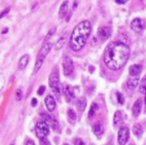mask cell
Instances as JSON below:
<instances>
[{
  "instance_id": "ab89813d",
  "label": "cell",
  "mask_w": 146,
  "mask_h": 145,
  "mask_svg": "<svg viewBox=\"0 0 146 145\" xmlns=\"http://www.w3.org/2000/svg\"><path fill=\"white\" fill-rule=\"evenodd\" d=\"M131 145H134V144H131Z\"/></svg>"
},
{
  "instance_id": "ac0fdd59",
  "label": "cell",
  "mask_w": 146,
  "mask_h": 145,
  "mask_svg": "<svg viewBox=\"0 0 146 145\" xmlns=\"http://www.w3.org/2000/svg\"><path fill=\"white\" fill-rule=\"evenodd\" d=\"M29 63V56L28 55H25L20 59V62H19V69L20 70H24L27 67V65Z\"/></svg>"
},
{
  "instance_id": "7c38bea8",
  "label": "cell",
  "mask_w": 146,
  "mask_h": 145,
  "mask_svg": "<svg viewBox=\"0 0 146 145\" xmlns=\"http://www.w3.org/2000/svg\"><path fill=\"white\" fill-rule=\"evenodd\" d=\"M141 110H142V100H141V99H138V100H136V102L133 105V108H132L134 116L138 117L141 113Z\"/></svg>"
},
{
  "instance_id": "484cf974",
  "label": "cell",
  "mask_w": 146,
  "mask_h": 145,
  "mask_svg": "<svg viewBox=\"0 0 146 145\" xmlns=\"http://www.w3.org/2000/svg\"><path fill=\"white\" fill-rule=\"evenodd\" d=\"M24 95H23V91H22V88H18L16 91V100L17 101H21L22 99H23Z\"/></svg>"
},
{
  "instance_id": "83f0119b",
  "label": "cell",
  "mask_w": 146,
  "mask_h": 145,
  "mask_svg": "<svg viewBox=\"0 0 146 145\" xmlns=\"http://www.w3.org/2000/svg\"><path fill=\"white\" fill-rule=\"evenodd\" d=\"M9 9H11V7H7V8H6V9H4V11H3L2 13H0V19L3 18V17H4V16H6V15H7V13H9Z\"/></svg>"
},
{
  "instance_id": "603a6c76",
  "label": "cell",
  "mask_w": 146,
  "mask_h": 145,
  "mask_svg": "<svg viewBox=\"0 0 146 145\" xmlns=\"http://www.w3.org/2000/svg\"><path fill=\"white\" fill-rule=\"evenodd\" d=\"M98 109H99V105H98V104L97 103L92 104V106H91V108H90V111H89V117L93 116V115L98 111Z\"/></svg>"
},
{
  "instance_id": "d4e9b609",
  "label": "cell",
  "mask_w": 146,
  "mask_h": 145,
  "mask_svg": "<svg viewBox=\"0 0 146 145\" xmlns=\"http://www.w3.org/2000/svg\"><path fill=\"white\" fill-rule=\"evenodd\" d=\"M67 113H68V117L70 118V120H72V122H74V120H75V119H76V113H75V111H74L73 109L69 108V109H68Z\"/></svg>"
},
{
  "instance_id": "3957f363",
  "label": "cell",
  "mask_w": 146,
  "mask_h": 145,
  "mask_svg": "<svg viewBox=\"0 0 146 145\" xmlns=\"http://www.w3.org/2000/svg\"><path fill=\"white\" fill-rule=\"evenodd\" d=\"M50 49H52V43L50 42H45L42 47L40 49V52L37 56V59H36V62H35V66H34V73H37L38 72V70L41 68V65L44 61L45 57L47 56V54L50 53Z\"/></svg>"
},
{
  "instance_id": "cb8c5ba5",
  "label": "cell",
  "mask_w": 146,
  "mask_h": 145,
  "mask_svg": "<svg viewBox=\"0 0 146 145\" xmlns=\"http://www.w3.org/2000/svg\"><path fill=\"white\" fill-rule=\"evenodd\" d=\"M139 91L142 94H146V76H144L141 80L140 86H139Z\"/></svg>"
},
{
  "instance_id": "6da1fadb",
  "label": "cell",
  "mask_w": 146,
  "mask_h": 145,
  "mask_svg": "<svg viewBox=\"0 0 146 145\" xmlns=\"http://www.w3.org/2000/svg\"><path fill=\"white\" fill-rule=\"evenodd\" d=\"M130 58V47L119 41L110 42L105 49L104 63L106 67L117 71L127 64Z\"/></svg>"
},
{
  "instance_id": "74e56055",
  "label": "cell",
  "mask_w": 146,
  "mask_h": 145,
  "mask_svg": "<svg viewBox=\"0 0 146 145\" xmlns=\"http://www.w3.org/2000/svg\"><path fill=\"white\" fill-rule=\"evenodd\" d=\"M107 145H111V144H107Z\"/></svg>"
},
{
  "instance_id": "f546056e",
  "label": "cell",
  "mask_w": 146,
  "mask_h": 145,
  "mask_svg": "<svg viewBox=\"0 0 146 145\" xmlns=\"http://www.w3.org/2000/svg\"><path fill=\"white\" fill-rule=\"evenodd\" d=\"M74 145H86V144H84V142L81 139H75Z\"/></svg>"
},
{
  "instance_id": "d6a6232c",
  "label": "cell",
  "mask_w": 146,
  "mask_h": 145,
  "mask_svg": "<svg viewBox=\"0 0 146 145\" xmlns=\"http://www.w3.org/2000/svg\"><path fill=\"white\" fill-rule=\"evenodd\" d=\"M115 2L117 3V4H125V3H127L128 1H127V0H115Z\"/></svg>"
},
{
  "instance_id": "8992f818",
  "label": "cell",
  "mask_w": 146,
  "mask_h": 145,
  "mask_svg": "<svg viewBox=\"0 0 146 145\" xmlns=\"http://www.w3.org/2000/svg\"><path fill=\"white\" fill-rule=\"evenodd\" d=\"M59 83H60V77H59L58 69H56L50 73L48 77V84L52 90V88H59Z\"/></svg>"
},
{
  "instance_id": "4316f807",
  "label": "cell",
  "mask_w": 146,
  "mask_h": 145,
  "mask_svg": "<svg viewBox=\"0 0 146 145\" xmlns=\"http://www.w3.org/2000/svg\"><path fill=\"white\" fill-rule=\"evenodd\" d=\"M116 96H117L118 103L123 105V104L125 103V97H123V94H120V93H117V94H116Z\"/></svg>"
},
{
  "instance_id": "4dcf8cb0",
  "label": "cell",
  "mask_w": 146,
  "mask_h": 145,
  "mask_svg": "<svg viewBox=\"0 0 146 145\" xmlns=\"http://www.w3.org/2000/svg\"><path fill=\"white\" fill-rule=\"evenodd\" d=\"M40 145H50V143L47 139H41L40 140Z\"/></svg>"
},
{
  "instance_id": "4fadbf2b",
  "label": "cell",
  "mask_w": 146,
  "mask_h": 145,
  "mask_svg": "<svg viewBox=\"0 0 146 145\" xmlns=\"http://www.w3.org/2000/svg\"><path fill=\"white\" fill-rule=\"evenodd\" d=\"M44 103L48 111H54V109L56 108V100L54 99V97L48 95V96L45 98Z\"/></svg>"
},
{
  "instance_id": "ffe728a7",
  "label": "cell",
  "mask_w": 146,
  "mask_h": 145,
  "mask_svg": "<svg viewBox=\"0 0 146 145\" xmlns=\"http://www.w3.org/2000/svg\"><path fill=\"white\" fill-rule=\"evenodd\" d=\"M67 9H68V1H64V2L61 4L60 11H59V18L62 19L63 17L65 16L66 13H67Z\"/></svg>"
},
{
  "instance_id": "5b68a950",
  "label": "cell",
  "mask_w": 146,
  "mask_h": 145,
  "mask_svg": "<svg viewBox=\"0 0 146 145\" xmlns=\"http://www.w3.org/2000/svg\"><path fill=\"white\" fill-rule=\"evenodd\" d=\"M130 138V130L127 127H121L118 130L117 140L119 145H125Z\"/></svg>"
},
{
  "instance_id": "f1b7e54d",
  "label": "cell",
  "mask_w": 146,
  "mask_h": 145,
  "mask_svg": "<svg viewBox=\"0 0 146 145\" xmlns=\"http://www.w3.org/2000/svg\"><path fill=\"white\" fill-rule=\"evenodd\" d=\"M44 91H45V86H41L39 88H38V91H37V94H38V95H42V94L44 93Z\"/></svg>"
},
{
  "instance_id": "e0dca14e",
  "label": "cell",
  "mask_w": 146,
  "mask_h": 145,
  "mask_svg": "<svg viewBox=\"0 0 146 145\" xmlns=\"http://www.w3.org/2000/svg\"><path fill=\"white\" fill-rule=\"evenodd\" d=\"M139 83V79L137 77H131L128 79V81H127V86H128L130 90H134V88H137V86H138Z\"/></svg>"
},
{
  "instance_id": "5bb4252c",
  "label": "cell",
  "mask_w": 146,
  "mask_h": 145,
  "mask_svg": "<svg viewBox=\"0 0 146 145\" xmlns=\"http://www.w3.org/2000/svg\"><path fill=\"white\" fill-rule=\"evenodd\" d=\"M41 115L43 116V120H44L46 124H48V126L50 124L55 130L58 129V122L54 117L50 116V115H47V114H45V113H41Z\"/></svg>"
},
{
  "instance_id": "8fae6325",
  "label": "cell",
  "mask_w": 146,
  "mask_h": 145,
  "mask_svg": "<svg viewBox=\"0 0 146 145\" xmlns=\"http://www.w3.org/2000/svg\"><path fill=\"white\" fill-rule=\"evenodd\" d=\"M141 72H142V65H140V64L132 65L130 67V69H129L130 75L133 76V77H137L138 75H140Z\"/></svg>"
},
{
  "instance_id": "8d00e7d4",
  "label": "cell",
  "mask_w": 146,
  "mask_h": 145,
  "mask_svg": "<svg viewBox=\"0 0 146 145\" xmlns=\"http://www.w3.org/2000/svg\"><path fill=\"white\" fill-rule=\"evenodd\" d=\"M9 145H15V143H11V144H9Z\"/></svg>"
},
{
  "instance_id": "44dd1931",
  "label": "cell",
  "mask_w": 146,
  "mask_h": 145,
  "mask_svg": "<svg viewBox=\"0 0 146 145\" xmlns=\"http://www.w3.org/2000/svg\"><path fill=\"white\" fill-rule=\"evenodd\" d=\"M133 133L137 136L138 138H140L142 136V133H143V130H142V127H141L139 124H136L133 126Z\"/></svg>"
},
{
  "instance_id": "277c9868",
  "label": "cell",
  "mask_w": 146,
  "mask_h": 145,
  "mask_svg": "<svg viewBox=\"0 0 146 145\" xmlns=\"http://www.w3.org/2000/svg\"><path fill=\"white\" fill-rule=\"evenodd\" d=\"M35 132H36V136L38 137V139H45L50 133V126L44 120H40L35 126Z\"/></svg>"
},
{
  "instance_id": "2e32d148",
  "label": "cell",
  "mask_w": 146,
  "mask_h": 145,
  "mask_svg": "<svg viewBox=\"0 0 146 145\" xmlns=\"http://www.w3.org/2000/svg\"><path fill=\"white\" fill-rule=\"evenodd\" d=\"M123 114L120 111H116L114 113V116H113V124H114L115 128L119 127L120 124H123Z\"/></svg>"
},
{
  "instance_id": "1f68e13d",
  "label": "cell",
  "mask_w": 146,
  "mask_h": 145,
  "mask_svg": "<svg viewBox=\"0 0 146 145\" xmlns=\"http://www.w3.org/2000/svg\"><path fill=\"white\" fill-rule=\"evenodd\" d=\"M55 31H56V29H55V28H52V30L50 31V33L47 34V36H46V38H45V40H47V39L50 38V37H52V34L55 33Z\"/></svg>"
},
{
  "instance_id": "d590c367",
  "label": "cell",
  "mask_w": 146,
  "mask_h": 145,
  "mask_svg": "<svg viewBox=\"0 0 146 145\" xmlns=\"http://www.w3.org/2000/svg\"><path fill=\"white\" fill-rule=\"evenodd\" d=\"M7 31H8V29L6 28V29H4V30H3V31H2V33H6V32H7Z\"/></svg>"
},
{
  "instance_id": "e575fe53",
  "label": "cell",
  "mask_w": 146,
  "mask_h": 145,
  "mask_svg": "<svg viewBox=\"0 0 146 145\" xmlns=\"http://www.w3.org/2000/svg\"><path fill=\"white\" fill-rule=\"evenodd\" d=\"M26 145H35V143H34L32 140H29V141H27Z\"/></svg>"
},
{
  "instance_id": "f35d334b",
  "label": "cell",
  "mask_w": 146,
  "mask_h": 145,
  "mask_svg": "<svg viewBox=\"0 0 146 145\" xmlns=\"http://www.w3.org/2000/svg\"><path fill=\"white\" fill-rule=\"evenodd\" d=\"M64 145H68V144H64Z\"/></svg>"
},
{
  "instance_id": "7402d4cb",
  "label": "cell",
  "mask_w": 146,
  "mask_h": 145,
  "mask_svg": "<svg viewBox=\"0 0 146 145\" xmlns=\"http://www.w3.org/2000/svg\"><path fill=\"white\" fill-rule=\"evenodd\" d=\"M66 41V35H63L62 37H61L59 40H58L57 42H56V45H55V49H57V51H59V49H61L63 47H64V43H65Z\"/></svg>"
},
{
  "instance_id": "9a60e30c",
  "label": "cell",
  "mask_w": 146,
  "mask_h": 145,
  "mask_svg": "<svg viewBox=\"0 0 146 145\" xmlns=\"http://www.w3.org/2000/svg\"><path fill=\"white\" fill-rule=\"evenodd\" d=\"M93 132H94V134L96 135V136H98V137H101L102 134L104 133V127H103V124H102V122H96V124L93 126Z\"/></svg>"
},
{
  "instance_id": "d6986e66",
  "label": "cell",
  "mask_w": 146,
  "mask_h": 145,
  "mask_svg": "<svg viewBox=\"0 0 146 145\" xmlns=\"http://www.w3.org/2000/svg\"><path fill=\"white\" fill-rule=\"evenodd\" d=\"M86 107V99L84 97H81V98L78 99V101H77V108L80 112H84V109Z\"/></svg>"
},
{
  "instance_id": "9c48e42d",
  "label": "cell",
  "mask_w": 146,
  "mask_h": 145,
  "mask_svg": "<svg viewBox=\"0 0 146 145\" xmlns=\"http://www.w3.org/2000/svg\"><path fill=\"white\" fill-rule=\"evenodd\" d=\"M98 36L102 41H105L111 36V28L110 27H104L102 26L98 29Z\"/></svg>"
},
{
  "instance_id": "836d02e7",
  "label": "cell",
  "mask_w": 146,
  "mask_h": 145,
  "mask_svg": "<svg viewBox=\"0 0 146 145\" xmlns=\"http://www.w3.org/2000/svg\"><path fill=\"white\" fill-rule=\"evenodd\" d=\"M36 104H37V100H36V99H35V98H33V99H32L31 105H32V106H33V107H35V106H36Z\"/></svg>"
},
{
  "instance_id": "ba28073f",
  "label": "cell",
  "mask_w": 146,
  "mask_h": 145,
  "mask_svg": "<svg viewBox=\"0 0 146 145\" xmlns=\"http://www.w3.org/2000/svg\"><path fill=\"white\" fill-rule=\"evenodd\" d=\"M63 72L66 76H69L73 72V62L71 58L65 57L63 60Z\"/></svg>"
},
{
  "instance_id": "52a82bcc",
  "label": "cell",
  "mask_w": 146,
  "mask_h": 145,
  "mask_svg": "<svg viewBox=\"0 0 146 145\" xmlns=\"http://www.w3.org/2000/svg\"><path fill=\"white\" fill-rule=\"evenodd\" d=\"M131 28L132 30H134L135 32H142L145 28V22H144L143 19L140 18H136L134 19L132 23H131Z\"/></svg>"
},
{
  "instance_id": "7a4b0ae2",
  "label": "cell",
  "mask_w": 146,
  "mask_h": 145,
  "mask_svg": "<svg viewBox=\"0 0 146 145\" xmlns=\"http://www.w3.org/2000/svg\"><path fill=\"white\" fill-rule=\"evenodd\" d=\"M92 32V25L89 21H82L73 29L70 36V47L74 52H78L86 45L90 34Z\"/></svg>"
},
{
  "instance_id": "30bf717a",
  "label": "cell",
  "mask_w": 146,
  "mask_h": 145,
  "mask_svg": "<svg viewBox=\"0 0 146 145\" xmlns=\"http://www.w3.org/2000/svg\"><path fill=\"white\" fill-rule=\"evenodd\" d=\"M74 90H76V88L70 86H66L64 88V96H65V99L67 102H71L75 99L76 93Z\"/></svg>"
}]
</instances>
